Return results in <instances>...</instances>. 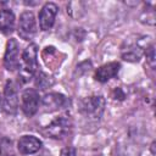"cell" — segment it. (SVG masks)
I'll return each mask as SVG.
<instances>
[{"label":"cell","mask_w":156,"mask_h":156,"mask_svg":"<svg viewBox=\"0 0 156 156\" xmlns=\"http://www.w3.org/2000/svg\"><path fill=\"white\" fill-rule=\"evenodd\" d=\"M20 78L23 83L29 82L38 72V46L37 44H29L22 52L20 63Z\"/></svg>","instance_id":"cell-1"},{"label":"cell","mask_w":156,"mask_h":156,"mask_svg":"<svg viewBox=\"0 0 156 156\" xmlns=\"http://www.w3.org/2000/svg\"><path fill=\"white\" fill-rule=\"evenodd\" d=\"M105 110V99L102 96H89L80 101L79 111L83 116L91 119H99Z\"/></svg>","instance_id":"cell-2"},{"label":"cell","mask_w":156,"mask_h":156,"mask_svg":"<svg viewBox=\"0 0 156 156\" xmlns=\"http://www.w3.org/2000/svg\"><path fill=\"white\" fill-rule=\"evenodd\" d=\"M17 32L18 35L23 40H30L37 33V22L33 12L30 11H24L20 16V22L17 26Z\"/></svg>","instance_id":"cell-3"},{"label":"cell","mask_w":156,"mask_h":156,"mask_svg":"<svg viewBox=\"0 0 156 156\" xmlns=\"http://www.w3.org/2000/svg\"><path fill=\"white\" fill-rule=\"evenodd\" d=\"M40 105V96L35 89H27L23 91L21 98V108L26 116L32 117L37 113Z\"/></svg>","instance_id":"cell-4"},{"label":"cell","mask_w":156,"mask_h":156,"mask_svg":"<svg viewBox=\"0 0 156 156\" xmlns=\"http://www.w3.org/2000/svg\"><path fill=\"white\" fill-rule=\"evenodd\" d=\"M71 119L66 116H60L55 118L45 129L46 134L54 139H62L69 133L71 129Z\"/></svg>","instance_id":"cell-5"},{"label":"cell","mask_w":156,"mask_h":156,"mask_svg":"<svg viewBox=\"0 0 156 156\" xmlns=\"http://www.w3.org/2000/svg\"><path fill=\"white\" fill-rule=\"evenodd\" d=\"M2 102V108L6 113H15L18 107V95H17V89L16 85L9 80L5 85L4 89V98L1 100Z\"/></svg>","instance_id":"cell-6"},{"label":"cell","mask_w":156,"mask_h":156,"mask_svg":"<svg viewBox=\"0 0 156 156\" xmlns=\"http://www.w3.org/2000/svg\"><path fill=\"white\" fill-rule=\"evenodd\" d=\"M57 12L58 7L54 2H46L41 7L39 12V27L41 30H48L54 26Z\"/></svg>","instance_id":"cell-7"},{"label":"cell","mask_w":156,"mask_h":156,"mask_svg":"<svg viewBox=\"0 0 156 156\" xmlns=\"http://www.w3.org/2000/svg\"><path fill=\"white\" fill-rule=\"evenodd\" d=\"M18 50L20 45L16 39H10L6 44V50L4 55V65L7 71H15L20 66L18 58Z\"/></svg>","instance_id":"cell-8"},{"label":"cell","mask_w":156,"mask_h":156,"mask_svg":"<svg viewBox=\"0 0 156 156\" xmlns=\"http://www.w3.org/2000/svg\"><path fill=\"white\" fill-rule=\"evenodd\" d=\"M41 102H43V106H44L45 111L52 112V111H57L60 108L67 107V105L69 104V100L65 95H62V94L50 93V94H46L43 98Z\"/></svg>","instance_id":"cell-9"},{"label":"cell","mask_w":156,"mask_h":156,"mask_svg":"<svg viewBox=\"0 0 156 156\" xmlns=\"http://www.w3.org/2000/svg\"><path fill=\"white\" fill-rule=\"evenodd\" d=\"M41 147V141L33 135H23L17 141V149L23 155H30L39 151Z\"/></svg>","instance_id":"cell-10"},{"label":"cell","mask_w":156,"mask_h":156,"mask_svg":"<svg viewBox=\"0 0 156 156\" xmlns=\"http://www.w3.org/2000/svg\"><path fill=\"white\" fill-rule=\"evenodd\" d=\"M119 63L118 62H108L106 65L100 66L95 72V79L100 83H105L111 78L116 77L119 72Z\"/></svg>","instance_id":"cell-11"},{"label":"cell","mask_w":156,"mask_h":156,"mask_svg":"<svg viewBox=\"0 0 156 156\" xmlns=\"http://www.w3.org/2000/svg\"><path fill=\"white\" fill-rule=\"evenodd\" d=\"M15 27V15L11 10H0V30L5 34L11 33Z\"/></svg>","instance_id":"cell-12"},{"label":"cell","mask_w":156,"mask_h":156,"mask_svg":"<svg viewBox=\"0 0 156 156\" xmlns=\"http://www.w3.org/2000/svg\"><path fill=\"white\" fill-rule=\"evenodd\" d=\"M141 54H143V49L136 43L129 44L127 46V49H123L122 50V57H123V60L130 61V62L139 61L140 57H141Z\"/></svg>","instance_id":"cell-13"},{"label":"cell","mask_w":156,"mask_h":156,"mask_svg":"<svg viewBox=\"0 0 156 156\" xmlns=\"http://www.w3.org/2000/svg\"><path fill=\"white\" fill-rule=\"evenodd\" d=\"M0 156H13L12 141L9 139H2L0 144Z\"/></svg>","instance_id":"cell-14"},{"label":"cell","mask_w":156,"mask_h":156,"mask_svg":"<svg viewBox=\"0 0 156 156\" xmlns=\"http://www.w3.org/2000/svg\"><path fill=\"white\" fill-rule=\"evenodd\" d=\"M35 84H37V87H39L40 89H46L48 87H50L51 84H52V82L50 80V78L45 74V73H43V72H39L38 74H37V80H35Z\"/></svg>","instance_id":"cell-15"},{"label":"cell","mask_w":156,"mask_h":156,"mask_svg":"<svg viewBox=\"0 0 156 156\" xmlns=\"http://www.w3.org/2000/svg\"><path fill=\"white\" fill-rule=\"evenodd\" d=\"M145 55H146V61L147 63L151 66V68L155 67V49H154V45L151 44L150 46H146L145 48Z\"/></svg>","instance_id":"cell-16"},{"label":"cell","mask_w":156,"mask_h":156,"mask_svg":"<svg viewBox=\"0 0 156 156\" xmlns=\"http://www.w3.org/2000/svg\"><path fill=\"white\" fill-rule=\"evenodd\" d=\"M60 156H77V151L73 146H67L61 150Z\"/></svg>","instance_id":"cell-17"},{"label":"cell","mask_w":156,"mask_h":156,"mask_svg":"<svg viewBox=\"0 0 156 156\" xmlns=\"http://www.w3.org/2000/svg\"><path fill=\"white\" fill-rule=\"evenodd\" d=\"M0 104H1V99H0Z\"/></svg>","instance_id":"cell-18"}]
</instances>
